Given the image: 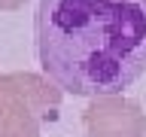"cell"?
<instances>
[{
	"instance_id": "6da1fadb",
	"label": "cell",
	"mask_w": 146,
	"mask_h": 137,
	"mask_svg": "<svg viewBox=\"0 0 146 137\" xmlns=\"http://www.w3.org/2000/svg\"><path fill=\"white\" fill-rule=\"evenodd\" d=\"M34 37L43 76L70 94H122L146 73V0H40Z\"/></svg>"
},
{
	"instance_id": "7a4b0ae2",
	"label": "cell",
	"mask_w": 146,
	"mask_h": 137,
	"mask_svg": "<svg viewBox=\"0 0 146 137\" xmlns=\"http://www.w3.org/2000/svg\"><path fill=\"white\" fill-rule=\"evenodd\" d=\"M64 91L31 70L0 73V137H40Z\"/></svg>"
},
{
	"instance_id": "3957f363",
	"label": "cell",
	"mask_w": 146,
	"mask_h": 137,
	"mask_svg": "<svg viewBox=\"0 0 146 137\" xmlns=\"http://www.w3.org/2000/svg\"><path fill=\"white\" fill-rule=\"evenodd\" d=\"M88 137H146L143 107L122 94H100L82 113Z\"/></svg>"
},
{
	"instance_id": "277c9868",
	"label": "cell",
	"mask_w": 146,
	"mask_h": 137,
	"mask_svg": "<svg viewBox=\"0 0 146 137\" xmlns=\"http://www.w3.org/2000/svg\"><path fill=\"white\" fill-rule=\"evenodd\" d=\"M27 0H0V12H15V9H21Z\"/></svg>"
}]
</instances>
